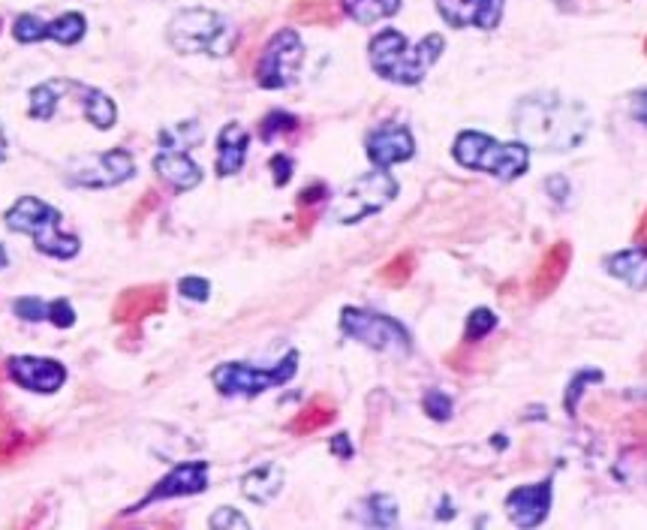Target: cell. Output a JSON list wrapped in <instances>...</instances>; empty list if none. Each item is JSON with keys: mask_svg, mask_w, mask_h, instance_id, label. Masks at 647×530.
I'll list each match as a JSON object with an SVG mask.
<instances>
[{"mask_svg": "<svg viewBox=\"0 0 647 530\" xmlns=\"http://www.w3.org/2000/svg\"><path fill=\"white\" fill-rule=\"evenodd\" d=\"M515 131L524 142L542 145L549 152H563L582 142L587 118L582 115V108L572 106L557 94H533L518 103Z\"/></svg>", "mask_w": 647, "mask_h": 530, "instance_id": "6da1fadb", "label": "cell"}, {"mask_svg": "<svg viewBox=\"0 0 647 530\" xmlns=\"http://www.w3.org/2000/svg\"><path fill=\"white\" fill-rule=\"evenodd\" d=\"M446 52V40L440 33H428L416 45L407 43V37L398 31H379L371 40V66L377 70L386 82L398 85H419L428 76L440 54Z\"/></svg>", "mask_w": 647, "mask_h": 530, "instance_id": "7a4b0ae2", "label": "cell"}, {"mask_svg": "<svg viewBox=\"0 0 647 530\" xmlns=\"http://www.w3.org/2000/svg\"><path fill=\"white\" fill-rule=\"evenodd\" d=\"M7 227L12 232H24L31 236L33 245L45 257H54V260H73L79 253V239L70 236L61 229V211L36 196H22L19 202H12L7 208Z\"/></svg>", "mask_w": 647, "mask_h": 530, "instance_id": "3957f363", "label": "cell"}, {"mask_svg": "<svg viewBox=\"0 0 647 530\" xmlns=\"http://www.w3.org/2000/svg\"><path fill=\"white\" fill-rule=\"evenodd\" d=\"M169 43L181 54H229L236 43L232 24L211 10H184L169 22Z\"/></svg>", "mask_w": 647, "mask_h": 530, "instance_id": "277c9868", "label": "cell"}, {"mask_svg": "<svg viewBox=\"0 0 647 530\" xmlns=\"http://www.w3.org/2000/svg\"><path fill=\"white\" fill-rule=\"evenodd\" d=\"M455 160L467 166V169H479V173L497 175L503 181H512L518 175H524L530 163V154L524 145H507V142H497L486 133H461L455 139Z\"/></svg>", "mask_w": 647, "mask_h": 530, "instance_id": "5b68a950", "label": "cell"}, {"mask_svg": "<svg viewBox=\"0 0 647 530\" xmlns=\"http://www.w3.org/2000/svg\"><path fill=\"white\" fill-rule=\"evenodd\" d=\"M341 329L346 335L356 337L358 344L371 346L377 353H392V356H410V337L395 320L383 314H371L362 308H344L341 311Z\"/></svg>", "mask_w": 647, "mask_h": 530, "instance_id": "8992f818", "label": "cell"}, {"mask_svg": "<svg viewBox=\"0 0 647 530\" xmlns=\"http://www.w3.org/2000/svg\"><path fill=\"white\" fill-rule=\"evenodd\" d=\"M395 196H398V181L392 175L367 173L337 196V202L332 206V217H335L337 224H356L362 217L386 208Z\"/></svg>", "mask_w": 647, "mask_h": 530, "instance_id": "52a82bcc", "label": "cell"}, {"mask_svg": "<svg viewBox=\"0 0 647 530\" xmlns=\"http://www.w3.org/2000/svg\"><path fill=\"white\" fill-rule=\"evenodd\" d=\"M295 362H299V353H290L274 368H253V365H244V362H227V365L215 368L211 383L223 395H259V392L274 389V386H283L286 380H292Z\"/></svg>", "mask_w": 647, "mask_h": 530, "instance_id": "ba28073f", "label": "cell"}, {"mask_svg": "<svg viewBox=\"0 0 647 530\" xmlns=\"http://www.w3.org/2000/svg\"><path fill=\"white\" fill-rule=\"evenodd\" d=\"M302 61H304L302 37L292 31V28H283V31H278L271 37L269 45H265V52L259 58L257 82L265 87V91H281V87L295 82Z\"/></svg>", "mask_w": 647, "mask_h": 530, "instance_id": "9c48e42d", "label": "cell"}, {"mask_svg": "<svg viewBox=\"0 0 647 530\" xmlns=\"http://www.w3.org/2000/svg\"><path fill=\"white\" fill-rule=\"evenodd\" d=\"M136 173V163L124 148H112L103 154H85L70 166V185L76 187H118Z\"/></svg>", "mask_w": 647, "mask_h": 530, "instance_id": "30bf717a", "label": "cell"}, {"mask_svg": "<svg viewBox=\"0 0 647 530\" xmlns=\"http://www.w3.org/2000/svg\"><path fill=\"white\" fill-rule=\"evenodd\" d=\"M85 15L82 12H64V15H58L52 22H43L40 15H33V12H24L15 19L12 24V37L19 40V43H40V40H54V43L61 45H76L82 37H85Z\"/></svg>", "mask_w": 647, "mask_h": 530, "instance_id": "8fae6325", "label": "cell"}, {"mask_svg": "<svg viewBox=\"0 0 647 530\" xmlns=\"http://www.w3.org/2000/svg\"><path fill=\"white\" fill-rule=\"evenodd\" d=\"M7 374L12 383H19L22 389H31L36 395H52L66 383L64 365L40 356H12L7 362Z\"/></svg>", "mask_w": 647, "mask_h": 530, "instance_id": "7c38bea8", "label": "cell"}, {"mask_svg": "<svg viewBox=\"0 0 647 530\" xmlns=\"http://www.w3.org/2000/svg\"><path fill=\"white\" fill-rule=\"evenodd\" d=\"M208 488V465L206 461H184L173 470V474H166V477L157 482V486L142 498V503L129 509V512H136L142 507H152L157 500H169V498H184V495H199V491H206Z\"/></svg>", "mask_w": 647, "mask_h": 530, "instance_id": "4fadbf2b", "label": "cell"}, {"mask_svg": "<svg viewBox=\"0 0 647 530\" xmlns=\"http://www.w3.org/2000/svg\"><path fill=\"white\" fill-rule=\"evenodd\" d=\"M166 302H169V292L163 283H145V287H129L118 295L115 302V323L121 325H136L142 320H148L154 314H163L166 311Z\"/></svg>", "mask_w": 647, "mask_h": 530, "instance_id": "5bb4252c", "label": "cell"}, {"mask_svg": "<svg viewBox=\"0 0 647 530\" xmlns=\"http://www.w3.org/2000/svg\"><path fill=\"white\" fill-rule=\"evenodd\" d=\"M442 22L452 28H482L494 31L503 19V0H437Z\"/></svg>", "mask_w": 647, "mask_h": 530, "instance_id": "9a60e30c", "label": "cell"}, {"mask_svg": "<svg viewBox=\"0 0 647 530\" xmlns=\"http://www.w3.org/2000/svg\"><path fill=\"white\" fill-rule=\"evenodd\" d=\"M413 154H416V142H413V133L404 124H383L367 136V157L377 166L410 160Z\"/></svg>", "mask_w": 647, "mask_h": 530, "instance_id": "2e32d148", "label": "cell"}, {"mask_svg": "<svg viewBox=\"0 0 647 530\" xmlns=\"http://www.w3.org/2000/svg\"><path fill=\"white\" fill-rule=\"evenodd\" d=\"M572 260V248L570 241H554L545 257L540 260L536 271H533V281H530V295L540 302V299H549L551 292L561 287V281L566 278Z\"/></svg>", "mask_w": 647, "mask_h": 530, "instance_id": "e0dca14e", "label": "cell"}, {"mask_svg": "<svg viewBox=\"0 0 647 530\" xmlns=\"http://www.w3.org/2000/svg\"><path fill=\"white\" fill-rule=\"evenodd\" d=\"M551 507V486L549 482H536V486L515 488L507 498L509 519L521 524V528H533L549 516Z\"/></svg>", "mask_w": 647, "mask_h": 530, "instance_id": "ac0fdd59", "label": "cell"}, {"mask_svg": "<svg viewBox=\"0 0 647 530\" xmlns=\"http://www.w3.org/2000/svg\"><path fill=\"white\" fill-rule=\"evenodd\" d=\"M154 169L175 190H194L202 181V169L187 157V148H175V145H163V152L154 157Z\"/></svg>", "mask_w": 647, "mask_h": 530, "instance_id": "d6986e66", "label": "cell"}, {"mask_svg": "<svg viewBox=\"0 0 647 530\" xmlns=\"http://www.w3.org/2000/svg\"><path fill=\"white\" fill-rule=\"evenodd\" d=\"M248 131L241 124H236V121L220 131V139H217V175L241 173L244 157H248Z\"/></svg>", "mask_w": 647, "mask_h": 530, "instance_id": "ffe728a7", "label": "cell"}, {"mask_svg": "<svg viewBox=\"0 0 647 530\" xmlns=\"http://www.w3.org/2000/svg\"><path fill=\"white\" fill-rule=\"evenodd\" d=\"M283 488V470L278 465H262L257 470H250L248 477L241 479V491L244 498L253 503H269L281 495Z\"/></svg>", "mask_w": 647, "mask_h": 530, "instance_id": "44dd1931", "label": "cell"}, {"mask_svg": "<svg viewBox=\"0 0 647 530\" xmlns=\"http://www.w3.org/2000/svg\"><path fill=\"white\" fill-rule=\"evenodd\" d=\"M82 115H85L87 124H94L97 131H108V127H115V121H118V108H115V103H112L108 94H103L97 87L82 85Z\"/></svg>", "mask_w": 647, "mask_h": 530, "instance_id": "7402d4cb", "label": "cell"}, {"mask_svg": "<svg viewBox=\"0 0 647 530\" xmlns=\"http://www.w3.org/2000/svg\"><path fill=\"white\" fill-rule=\"evenodd\" d=\"M335 404L328 398H313L311 404H304L302 411L295 413V419L290 423V432L299 434V437H304V434H313L320 432V428H325L328 423H335Z\"/></svg>", "mask_w": 647, "mask_h": 530, "instance_id": "603a6c76", "label": "cell"}, {"mask_svg": "<svg viewBox=\"0 0 647 530\" xmlns=\"http://www.w3.org/2000/svg\"><path fill=\"white\" fill-rule=\"evenodd\" d=\"M612 274H617L620 281H626L636 290H647V250H626L608 260Z\"/></svg>", "mask_w": 647, "mask_h": 530, "instance_id": "cb8c5ba5", "label": "cell"}, {"mask_svg": "<svg viewBox=\"0 0 647 530\" xmlns=\"http://www.w3.org/2000/svg\"><path fill=\"white\" fill-rule=\"evenodd\" d=\"M28 446H31L28 432L12 419L10 413L0 407V465H10V461H15L19 455L28 453Z\"/></svg>", "mask_w": 647, "mask_h": 530, "instance_id": "d4e9b609", "label": "cell"}, {"mask_svg": "<svg viewBox=\"0 0 647 530\" xmlns=\"http://www.w3.org/2000/svg\"><path fill=\"white\" fill-rule=\"evenodd\" d=\"M66 85L70 82H64V79H49L43 85L31 87V118L52 121L58 115V103H61Z\"/></svg>", "mask_w": 647, "mask_h": 530, "instance_id": "484cf974", "label": "cell"}, {"mask_svg": "<svg viewBox=\"0 0 647 530\" xmlns=\"http://www.w3.org/2000/svg\"><path fill=\"white\" fill-rule=\"evenodd\" d=\"M290 15L302 24H337L341 19V7L337 0H295Z\"/></svg>", "mask_w": 647, "mask_h": 530, "instance_id": "4316f807", "label": "cell"}, {"mask_svg": "<svg viewBox=\"0 0 647 530\" xmlns=\"http://www.w3.org/2000/svg\"><path fill=\"white\" fill-rule=\"evenodd\" d=\"M413 271H416V257L413 253H398L395 260H388L379 269V281L386 283V287H404L413 278Z\"/></svg>", "mask_w": 647, "mask_h": 530, "instance_id": "83f0119b", "label": "cell"}, {"mask_svg": "<svg viewBox=\"0 0 647 530\" xmlns=\"http://www.w3.org/2000/svg\"><path fill=\"white\" fill-rule=\"evenodd\" d=\"M398 10H400V0H362L349 15L362 24H374V22H379V19L395 15Z\"/></svg>", "mask_w": 647, "mask_h": 530, "instance_id": "f1b7e54d", "label": "cell"}, {"mask_svg": "<svg viewBox=\"0 0 647 530\" xmlns=\"http://www.w3.org/2000/svg\"><path fill=\"white\" fill-rule=\"evenodd\" d=\"M299 127V121L292 118V115H286V112H271L269 118L262 121V127H259V136L262 139H274L278 133H290Z\"/></svg>", "mask_w": 647, "mask_h": 530, "instance_id": "f546056e", "label": "cell"}, {"mask_svg": "<svg viewBox=\"0 0 647 530\" xmlns=\"http://www.w3.org/2000/svg\"><path fill=\"white\" fill-rule=\"evenodd\" d=\"M494 314L491 311H486V308H479V311H473L470 314V320H467V341H479V337H486L491 329H494Z\"/></svg>", "mask_w": 647, "mask_h": 530, "instance_id": "4dcf8cb0", "label": "cell"}, {"mask_svg": "<svg viewBox=\"0 0 647 530\" xmlns=\"http://www.w3.org/2000/svg\"><path fill=\"white\" fill-rule=\"evenodd\" d=\"M12 311L22 316V320H31V323L49 320V304L43 299H19V302L12 304Z\"/></svg>", "mask_w": 647, "mask_h": 530, "instance_id": "1f68e13d", "label": "cell"}, {"mask_svg": "<svg viewBox=\"0 0 647 530\" xmlns=\"http://www.w3.org/2000/svg\"><path fill=\"white\" fill-rule=\"evenodd\" d=\"M49 323H54L58 329H70V325L76 323V311L70 308L66 299H58V302L49 304Z\"/></svg>", "mask_w": 647, "mask_h": 530, "instance_id": "d6a6232c", "label": "cell"}, {"mask_svg": "<svg viewBox=\"0 0 647 530\" xmlns=\"http://www.w3.org/2000/svg\"><path fill=\"white\" fill-rule=\"evenodd\" d=\"M211 528H248V519H244V516H238L236 509H229V507H223V509H217L215 516H211Z\"/></svg>", "mask_w": 647, "mask_h": 530, "instance_id": "836d02e7", "label": "cell"}, {"mask_svg": "<svg viewBox=\"0 0 647 530\" xmlns=\"http://www.w3.org/2000/svg\"><path fill=\"white\" fill-rule=\"evenodd\" d=\"M208 281H202V278H184L181 281V295L184 299H196V302H206L208 299Z\"/></svg>", "mask_w": 647, "mask_h": 530, "instance_id": "e575fe53", "label": "cell"}, {"mask_svg": "<svg viewBox=\"0 0 647 530\" xmlns=\"http://www.w3.org/2000/svg\"><path fill=\"white\" fill-rule=\"evenodd\" d=\"M425 407H428V413H431L434 419H446V416H449V411H452L449 398H446V395H440V392H428Z\"/></svg>", "mask_w": 647, "mask_h": 530, "instance_id": "d590c367", "label": "cell"}, {"mask_svg": "<svg viewBox=\"0 0 647 530\" xmlns=\"http://www.w3.org/2000/svg\"><path fill=\"white\" fill-rule=\"evenodd\" d=\"M271 169H278V173H274V181H278V185H286V181H290V169H292V163L286 160V157H274V160H271Z\"/></svg>", "mask_w": 647, "mask_h": 530, "instance_id": "8d00e7d4", "label": "cell"}, {"mask_svg": "<svg viewBox=\"0 0 647 530\" xmlns=\"http://www.w3.org/2000/svg\"><path fill=\"white\" fill-rule=\"evenodd\" d=\"M323 196H325V187H323V185L307 187V190H304V194L299 196V206H302V208L316 206V202H320V199H323Z\"/></svg>", "mask_w": 647, "mask_h": 530, "instance_id": "74e56055", "label": "cell"}, {"mask_svg": "<svg viewBox=\"0 0 647 530\" xmlns=\"http://www.w3.org/2000/svg\"><path fill=\"white\" fill-rule=\"evenodd\" d=\"M633 115H636L641 124H647V91H638L633 97Z\"/></svg>", "mask_w": 647, "mask_h": 530, "instance_id": "f35d334b", "label": "cell"}, {"mask_svg": "<svg viewBox=\"0 0 647 530\" xmlns=\"http://www.w3.org/2000/svg\"><path fill=\"white\" fill-rule=\"evenodd\" d=\"M633 432H636L638 440L647 446V407L636 413V419H633Z\"/></svg>", "mask_w": 647, "mask_h": 530, "instance_id": "ab89813d", "label": "cell"}, {"mask_svg": "<svg viewBox=\"0 0 647 530\" xmlns=\"http://www.w3.org/2000/svg\"><path fill=\"white\" fill-rule=\"evenodd\" d=\"M636 245H638V248H641V250H647V208H645V215H641V220H638Z\"/></svg>", "mask_w": 647, "mask_h": 530, "instance_id": "60d3db41", "label": "cell"}, {"mask_svg": "<svg viewBox=\"0 0 647 530\" xmlns=\"http://www.w3.org/2000/svg\"><path fill=\"white\" fill-rule=\"evenodd\" d=\"M332 449H335L337 455H346V458H349V453H353V446L346 444V434H337L335 440H332Z\"/></svg>", "mask_w": 647, "mask_h": 530, "instance_id": "b9f144b4", "label": "cell"}, {"mask_svg": "<svg viewBox=\"0 0 647 530\" xmlns=\"http://www.w3.org/2000/svg\"><path fill=\"white\" fill-rule=\"evenodd\" d=\"M7 160V136H3V124H0V163Z\"/></svg>", "mask_w": 647, "mask_h": 530, "instance_id": "7bdbcfd3", "label": "cell"}, {"mask_svg": "<svg viewBox=\"0 0 647 530\" xmlns=\"http://www.w3.org/2000/svg\"><path fill=\"white\" fill-rule=\"evenodd\" d=\"M341 3H344L346 12H353L358 7V3H362V0H341Z\"/></svg>", "mask_w": 647, "mask_h": 530, "instance_id": "ee69618b", "label": "cell"}, {"mask_svg": "<svg viewBox=\"0 0 647 530\" xmlns=\"http://www.w3.org/2000/svg\"><path fill=\"white\" fill-rule=\"evenodd\" d=\"M7 269V250H3V245H0V271Z\"/></svg>", "mask_w": 647, "mask_h": 530, "instance_id": "f6af8a7d", "label": "cell"}, {"mask_svg": "<svg viewBox=\"0 0 647 530\" xmlns=\"http://www.w3.org/2000/svg\"><path fill=\"white\" fill-rule=\"evenodd\" d=\"M645 52H647V43H645Z\"/></svg>", "mask_w": 647, "mask_h": 530, "instance_id": "bcb514c9", "label": "cell"}]
</instances>
